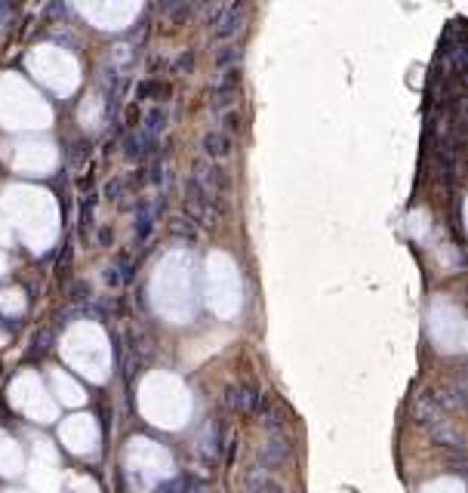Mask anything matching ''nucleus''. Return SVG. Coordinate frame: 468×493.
Here are the masks:
<instances>
[{
    "instance_id": "obj_1",
    "label": "nucleus",
    "mask_w": 468,
    "mask_h": 493,
    "mask_svg": "<svg viewBox=\"0 0 468 493\" xmlns=\"http://www.w3.org/2000/svg\"><path fill=\"white\" fill-rule=\"evenodd\" d=\"M244 22H246V6L244 3L222 6V13H219V22H216V34H219V38H234Z\"/></svg>"
},
{
    "instance_id": "obj_2",
    "label": "nucleus",
    "mask_w": 468,
    "mask_h": 493,
    "mask_svg": "<svg viewBox=\"0 0 468 493\" xmlns=\"http://www.w3.org/2000/svg\"><path fill=\"white\" fill-rule=\"evenodd\" d=\"M203 148H207V154H212V157H228L231 154V136L222 133V130H212V133H207V139H203Z\"/></svg>"
},
{
    "instance_id": "obj_3",
    "label": "nucleus",
    "mask_w": 468,
    "mask_h": 493,
    "mask_svg": "<svg viewBox=\"0 0 468 493\" xmlns=\"http://www.w3.org/2000/svg\"><path fill=\"white\" fill-rule=\"evenodd\" d=\"M167 118H169V111L164 108V105H158V108H151V111L145 114V127H142V133H145V136H151V139H154V136H158L160 130H164Z\"/></svg>"
},
{
    "instance_id": "obj_4",
    "label": "nucleus",
    "mask_w": 468,
    "mask_h": 493,
    "mask_svg": "<svg viewBox=\"0 0 468 493\" xmlns=\"http://www.w3.org/2000/svg\"><path fill=\"white\" fill-rule=\"evenodd\" d=\"M234 59H240V49L237 47H225L222 53H219V65H228V62Z\"/></svg>"
},
{
    "instance_id": "obj_5",
    "label": "nucleus",
    "mask_w": 468,
    "mask_h": 493,
    "mask_svg": "<svg viewBox=\"0 0 468 493\" xmlns=\"http://www.w3.org/2000/svg\"><path fill=\"white\" fill-rule=\"evenodd\" d=\"M10 493H19V490H10Z\"/></svg>"
}]
</instances>
